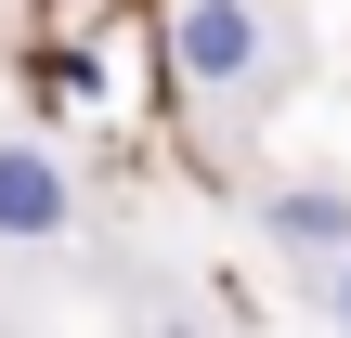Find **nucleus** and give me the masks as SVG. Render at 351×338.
<instances>
[{
    "label": "nucleus",
    "instance_id": "f257e3e1",
    "mask_svg": "<svg viewBox=\"0 0 351 338\" xmlns=\"http://www.w3.org/2000/svg\"><path fill=\"white\" fill-rule=\"evenodd\" d=\"M247 52H261V26H247L234 0H195V13H182V65H195V78H247Z\"/></svg>",
    "mask_w": 351,
    "mask_h": 338
},
{
    "label": "nucleus",
    "instance_id": "f03ea898",
    "mask_svg": "<svg viewBox=\"0 0 351 338\" xmlns=\"http://www.w3.org/2000/svg\"><path fill=\"white\" fill-rule=\"evenodd\" d=\"M52 221H65V182H52L39 156L0 143V234H52Z\"/></svg>",
    "mask_w": 351,
    "mask_h": 338
},
{
    "label": "nucleus",
    "instance_id": "7ed1b4c3",
    "mask_svg": "<svg viewBox=\"0 0 351 338\" xmlns=\"http://www.w3.org/2000/svg\"><path fill=\"white\" fill-rule=\"evenodd\" d=\"M274 221H287V234H300V248H339V234H351V208H339V195H287V208H274Z\"/></svg>",
    "mask_w": 351,
    "mask_h": 338
}]
</instances>
